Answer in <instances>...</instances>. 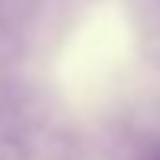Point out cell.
Instances as JSON below:
<instances>
[]
</instances>
